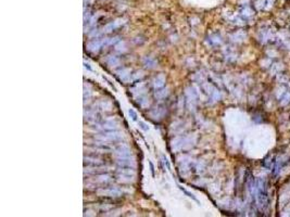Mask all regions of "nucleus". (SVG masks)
<instances>
[{
    "instance_id": "obj_2",
    "label": "nucleus",
    "mask_w": 290,
    "mask_h": 217,
    "mask_svg": "<svg viewBox=\"0 0 290 217\" xmlns=\"http://www.w3.org/2000/svg\"><path fill=\"white\" fill-rule=\"evenodd\" d=\"M128 113H129L130 117H132V120H135V122H137V117H138V115H137L136 112H135L133 109H129V110H128Z\"/></svg>"
},
{
    "instance_id": "obj_4",
    "label": "nucleus",
    "mask_w": 290,
    "mask_h": 217,
    "mask_svg": "<svg viewBox=\"0 0 290 217\" xmlns=\"http://www.w3.org/2000/svg\"><path fill=\"white\" fill-rule=\"evenodd\" d=\"M149 165H150V172H151V176L154 177L155 176V174H154V165L152 162H149Z\"/></svg>"
},
{
    "instance_id": "obj_1",
    "label": "nucleus",
    "mask_w": 290,
    "mask_h": 217,
    "mask_svg": "<svg viewBox=\"0 0 290 217\" xmlns=\"http://www.w3.org/2000/svg\"><path fill=\"white\" fill-rule=\"evenodd\" d=\"M178 188H179L180 190L183 191L184 193L186 194V195H187V197H188V198H190V199H192L193 201H196V202H198V203H199V201H198V199H197V198H196V197H195V195H193V194L191 193V192H189V191H188V190H186V189H185V188H183V187H182V186H178Z\"/></svg>"
},
{
    "instance_id": "obj_6",
    "label": "nucleus",
    "mask_w": 290,
    "mask_h": 217,
    "mask_svg": "<svg viewBox=\"0 0 290 217\" xmlns=\"http://www.w3.org/2000/svg\"><path fill=\"white\" fill-rule=\"evenodd\" d=\"M163 160H164V163L166 164L167 169L171 170V165H170V163H169V161H167V159H166V157H165V155H163Z\"/></svg>"
},
{
    "instance_id": "obj_5",
    "label": "nucleus",
    "mask_w": 290,
    "mask_h": 217,
    "mask_svg": "<svg viewBox=\"0 0 290 217\" xmlns=\"http://www.w3.org/2000/svg\"><path fill=\"white\" fill-rule=\"evenodd\" d=\"M103 78H104V80H107V81H108V84H109V86H110L111 88H112V89H113L114 91H116V89H115V87H114V85H113V84L111 83V81H110V80H109V79H108L107 77H104V76H103Z\"/></svg>"
},
{
    "instance_id": "obj_3",
    "label": "nucleus",
    "mask_w": 290,
    "mask_h": 217,
    "mask_svg": "<svg viewBox=\"0 0 290 217\" xmlns=\"http://www.w3.org/2000/svg\"><path fill=\"white\" fill-rule=\"evenodd\" d=\"M138 124H139V126H140V128H141V129L146 130V131H147V130L149 129V127H148L147 125H146V124L143 123V122H141V120H139V122H138Z\"/></svg>"
},
{
    "instance_id": "obj_7",
    "label": "nucleus",
    "mask_w": 290,
    "mask_h": 217,
    "mask_svg": "<svg viewBox=\"0 0 290 217\" xmlns=\"http://www.w3.org/2000/svg\"><path fill=\"white\" fill-rule=\"evenodd\" d=\"M84 65H85V67H86L87 70H89V71H93V68H91V67H90L89 65H88V64H87V63H85V64H84Z\"/></svg>"
}]
</instances>
